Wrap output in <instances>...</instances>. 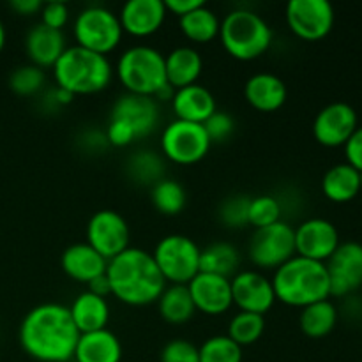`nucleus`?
<instances>
[{"label":"nucleus","instance_id":"f257e3e1","mask_svg":"<svg viewBox=\"0 0 362 362\" xmlns=\"http://www.w3.org/2000/svg\"><path fill=\"white\" fill-rule=\"evenodd\" d=\"M18 339L32 359L67 362L74 357L80 332L73 324L69 308L59 303H45L25 315Z\"/></svg>","mask_w":362,"mask_h":362},{"label":"nucleus","instance_id":"f03ea898","mask_svg":"<svg viewBox=\"0 0 362 362\" xmlns=\"http://www.w3.org/2000/svg\"><path fill=\"white\" fill-rule=\"evenodd\" d=\"M106 278L112 296L127 306H148L158 303L166 281L156 265L152 253L140 247H127L108 262Z\"/></svg>","mask_w":362,"mask_h":362},{"label":"nucleus","instance_id":"7ed1b4c3","mask_svg":"<svg viewBox=\"0 0 362 362\" xmlns=\"http://www.w3.org/2000/svg\"><path fill=\"white\" fill-rule=\"evenodd\" d=\"M276 300L286 306L306 308L310 304L331 297V285L325 264L308 260L303 257L290 258L286 264L276 269L272 276Z\"/></svg>","mask_w":362,"mask_h":362},{"label":"nucleus","instance_id":"20e7f679","mask_svg":"<svg viewBox=\"0 0 362 362\" xmlns=\"http://www.w3.org/2000/svg\"><path fill=\"white\" fill-rule=\"evenodd\" d=\"M112 62L106 55L85 49L81 46H67L57 64L53 76L59 88L73 95H90L103 92L113 80Z\"/></svg>","mask_w":362,"mask_h":362},{"label":"nucleus","instance_id":"39448f33","mask_svg":"<svg viewBox=\"0 0 362 362\" xmlns=\"http://www.w3.org/2000/svg\"><path fill=\"white\" fill-rule=\"evenodd\" d=\"M219 39L233 59L250 62L271 48L272 28L255 11L233 9L223 18Z\"/></svg>","mask_w":362,"mask_h":362},{"label":"nucleus","instance_id":"423d86ee","mask_svg":"<svg viewBox=\"0 0 362 362\" xmlns=\"http://www.w3.org/2000/svg\"><path fill=\"white\" fill-rule=\"evenodd\" d=\"M115 74L129 94L156 98V94L168 85L165 55L147 45L127 48L119 57Z\"/></svg>","mask_w":362,"mask_h":362},{"label":"nucleus","instance_id":"0eeeda50","mask_svg":"<svg viewBox=\"0 0 362 362\" xmlns=\"http://www.w3.org/2000/svg\"><path fill=\"white\" fill-rule=\"evenodd\" d=\"M76 46L106 55L122 41V25L119 14L103 6H90L80 11L73 27Z\"/></svg>","mask_w":362,"mask_h":362},{"label":"nucleus","instance_id":"6e6552de","mask_svg":"<svg viewBox=\"0 0 362 362\" xmlns=\"http://www.w3.org/2000/svg\"><path fill=\"white\" fill-rule=\"evenodd\" d=\"M152 258L170 285H187L200 272V247L180 233L163 237L156 244Z\"/></svg>","mask_w":362,"mask_h":362},{"label":"nucleus","instance_id":"1a4fd4ad","mask_svg":"<svg viewBox=\"0 0 362 362\" xmlns=\"http://www.w3.org/2000/svg\"><path fill=\"white\" fill-rule=\"evenodd\" d=\"M211 147L204 124L175 119L161 134L163 156L177 165H197L209 154Z\"/></svg>","mask_w":362,"mask_h":362},{"label":"nucleus","instance_id":"9d476101","mask_svg":"<svg viewBox=\"0 0 362 362\" xmlns=\"http://www.w3.org/2000/svg\"><path fill=\"white\" fill-rule=\"evenodd\" d=\"M250 260L260 269H276L296 257V228L278 221L265 228L255 230L247 246Z\"/></svg>","mask_w":362,"mask_h":362},{"label":"nucleus","instance_id":"9b49d317","mask_svg":"<svg viewBox=\"0 0 362 362\" xmlns=\"http://www.w3.org/2000/svg\"><path fill=\"white\" fill-rule=\"evenodd\" d=\"M285 18L288 28L304 41L324 39L334 27V7L327 0H290Z\"/></svg>","mask_w":362,"mask_h":362},{"label":"nucleus","instance_id":"f8f14e48","mask_svg":"<svg viewBox=\"0 0 362 362\" xmlns=\"http://www.w3.org/2000/svg\"><path fill=\"white\" fill-rule=\"evenodd\" d=\"M129 225L120 212L103 209L88 219L87 244H90L108 262L126 251L129 247Z\"/></svg>","mask_w":362,"mask_h":362},{"label":"nucleus","instance_id":"ddd939ff","mask_svg":"<svg viewBox=\"0 0 362 362\" xmlns=\"http://www.w3.org/2000/svg\"><path fill=\"white\" fill-rule=\"evenodd\" d=\"M331 297H345L362 286V244L341 243L325 262Z\"/></svg>","mask_w":362,"mask_h":362},{"label":"nucleus","instance_id":"4468645a","mask_svg":"<svg viewBox=\"0 0 362 362\" xmlns=\"http://www.w3.org/2000/svg\"><path fill=\"white\" fill-rule=\"evenodd\" d=\"M357 127V113L349 103H331L315 117L313 136L324 147H345Z\"/></svg>","mask_w":362,"mask_h":362},{"label":"nucleus","instance_id":"2eb2a0df","mask_svg":"<svg viewBox=\"0 0 362 362\" xmlns=\"http://www.w3.org/2000/svg\"><path fill=\"white\" fill-rule=\"evenodd\" d=\"M233 306L265 317L276 303L272 281L258 271H240L230 279Z\"/></svg>","mask_w":362,"mask_h":362},{"label":"nucleus","instance_id":"dca6fc26","mask_svg":"<svg viewBox=\"0 0 362 362\" xmlns=\"http://www.w3.org/2000/svg\"><path fill=\"white\" fill-rule=\"evenodd\" d=\"M338 228L331 221L311 218L296 228V255L313 262H325L339 246Z\"/></svg>","mask_w":362,"mask_h":362},{"label":"nucleus","instance_id":"f3484780","mask_svg":"<svg viewBox=\"0 0 362 362\" xmlns=\"http://www.w3.org/2000/svg\"><path fill=\"white\" fill-rule=\"evenodd\" d=\"M187 290H189L197 311L209 317H219L233 306L232 285H230V279L223 276L198 272L187 283Z\"/></svg>","mask_w":362,"mask_h":362},{"label":"nucleus","instance_id":"a211bd4d","mask_svg":"<svg viewBox=\"0 0 362 362\" xmlns=\"http://www.w3.org/2000/svg\"><path fill=\"white\" fill-rule=\"evenodd\" d=\"M110 119L122 120L131 127L138 138H145L158 127L159 122V105L154 98L138 94L120 95L113 105Z\"/></svg>","mask_w":362,"mask_h":362},{"label":"nucleus","instance_id":"6ab92c4d","mask_svg":"<svg viewBox=\"0 0 362 362\" xmlns=\"http://www.w3.org/2000/svg\"><path fill=\"white\" fill-rule=\"evenodd\" d=\"M163 0H129L119 13L122 30L134 37H148L163 27L166 20Z\"/></svg>","mask_w":362,"mask_h":362},{"label":"nucleus","instance_id":"aec40b11","mask_svg":"<svg viewBox=\"0 0 362 362\" xmlns=\"http://www.w3.org/2000/svg\"><path fill=\"white\" fill-rule=\"evenodd\" d=\"M60 267L71 279L88 285L95 278L106 274L108 260L101 257L90 244L76 243L64 250L60 257Z\"/></svg>","mask_w":362,"mask_h":362},{"label":"nucleus","instance_id":"412c9836","mask_svg":"<svg viewBox=\"0 0 362 362\" xmlns=\"http://www.w3.org/2000/svg\"><path fill=\"white\" fill-rule=\"evenodd\" d=\"M66 49L67 45L64 32L53 30L42 23L34 25L25 37V52H27L28 59L41 69L55 66L57 60L62 57Z\"/></svg>","mask_w":362,"mask_h":362},{"label":"nucleus","instance_id":"4be33fe9","mask_svg":"<svg viewBox=\"0 0 362 362\" xmlns=\"http://www.w3.org/2000/svg\"><path fill=\"white\" fill-rule=\"evenodd\" d=\"M286 95H288V90H286L285 81L272 73L253 74L247 78L244 85V98L247 105H251L258 112H278L286 103Z\"/></svg>","mask_w":362,"mask_h":362},{"label":"nucleus","instance_id":"5701e85b","mask_svg":"<svg viewBox=\"0 0 362 362\" xmlns=\"http://www.w3.org/2000/svg\"><path fill=\"white\" fill-rule=\"evenodd\" d=\"M172 110L177 120L204 124L218 110L216 99L207 87L200 83L177 88L172 98Z\"/></svg>","mask_w":362,"mask_h":362},{"label":"nucleus","instance_id":"b1692460","mask_svg":"<svg viewBox=\"0 0 362 362\" xmlns=\"http://www.w3.org/2000/svg\"><path fill=\"white\" fill-rule=\"evenodd\" d=\"M69 315L73 318V324L76 325L80 334L87 332L103 331L108 329L110 322V306L105 297H99L95 293L85 292L78 293L76 299L69 306Z\"/></svg>","mask_w":362,"mask_h":362},{"label":"nucleus","instance_id":"393cba45","mask_svg":"<svg viewBox=\"0 0 362 362\" xmlns=\"http://www.w3.org/2000/svg\"><path fill=\"white\" fill-rule=\"evenodd\" d=\"M165 66L168 85L177 90L198 83V78L204 71V60L200 52L193 46H177L168 55H165Z\"/></svg>","mask_w":362,"mask_h":362},{"label":"nucleus","instance_id":"a878e982","mask_svg":"<svg viewBox=\"0 0 362 362\" xmlns=\"http://www.w3.org/2000/svg\"><path fill=\"white\" fill-rule=\"evenodd\" d=\"M73 359L76 362H120L122 345L110 329L87 332L80 334Z\"/></svg>","mask_w":362,"mask_h":362},{"label":"nucleus","instance_id":"bb28decb","mask_svg":"<svg viewBox=\"0 0 362 362\" xmlns=\"http://www.w3.org/2000/svg\"><path fill=\"white\" fill-rule=\"evenodd\" d=\"M322 191L325 197L336 204H346L354 200L361 191V177L349 163L334 165L325 172L322 179Z\"/></svg>","mask_w":362,"mask_h":362},{"label":"nucleus","instance_id":"cd10ccee","mask_svg":"<svg viewBox=\"0 0 362 362\" xmlns=\"http://www.w3.org/2000/svg\"><path fill=\"white\" fill-rule=\"evenodd\" d=\"M158 310L163 320L172 325H182L197 313L187 285H166L158 299Z\"/></svg>","mask_w":362,"mask_h":362},{"label":"nucleus","instance_id":"c85d7f7f","mask_svg":"<svg viewBox=\"0 0 362 362\" xmlns=\"http://www.w3.org/2000/svg\"><path fill=\"white\" fill-rule=\"evenodd\" d=\"M336 324H338V310L329 299L318 300L300 310L299 327L308 338H325L334 331Z\"/></svg>","mask_w":362,"mask_h":362},{"label":"nucleus","instance_id":"c756f323","mask_svg":"<svg viewBox=\"0 0 362 362\" xmlns=\"http://www.w3.org/2000/svg\"><path fill=\"white\" fill-rule=\"evenodd\" d=\"M239 264V251L230 243L219 240V243L209 244L205 250H200V272L232 279L237 274Z\"/></svg>","mask_w":362,"mask_h":362},{"label":"nucleus","instance_id":"7c9ffc66","mask_svg":"<svg viewBox=\"0 0 362 362\" xmlns=\"http://www.w3.org/2000/svg\"><path fill=\"white\" fill-rule=\"evenodd\" d=\"M179 25L182 34L186 35L189 41L198 42V45H205L211 42L219 35V27H221V20L218 14L207 6H200L198 9L191 11L186 16L179 18Z\"/></svg>","mask_w":362,"mask_h":362},{"label":"nucleus","instance_id":"2f4dec72","mask_svg":"<svg viewBox=\"0 0 362 362\" xmlns=\"http://www.w3.org/2000/svg\"><path fill=\"white\" fill-rule=\"evenodd\" d=\"M151 200L156 211L165 216H177L184 211L187 202L186 189L175 179L163 177L151 187Z\"/></svg>","mask_w":362,"mask_h":362},{"label":"nucleus","instance_id":"473e14b6","mask_svg":"<svg viewBox=\"0 0 362 362\" xmlns=\"http://www.w3.org/2000/svg\"><path fill=\"white\" fill-rule=\"evenodd\" d=\"M127 173L134 182L141 186H154L158 180L163 179V159L159 154L151 151H140L129 158L126 165Z\"/></svg>","mask_w":362,"mask_h":362},{"label":"nucleus","instance_id":"72a5a7b5","mask_svg":"<svg viewBox=\"0 0 362 362\" xmlns=\"http://www.w3.org/2000/svg\"><path fill=\"white\" fill-rule=\"evenodd\" d=\"M265 332V318L257 313H247L239 311L235 317L230 320L228 338L235 341L239 346H247L257 343Z\"/></svg>","mask_w":362,"mask_h":362},{"label":"nucleus","instance_id":"f704fd0d","mask_svg":"<svg viewBox=\"0 0 362 362\" xmlns=\"http://www.w3.org/2000/svg\"><path fill=\"white\" fill-rule=\"evenodd\" d=\"M200 362H243V346L228 336H212L198 346Z\"/></svg>","mask_w":362,"mask_h":362},{"label":"nucleus","instance_id":"c9c22d12","mask_svg":"<svg viewBox=\"0 0 362 362\" xmlns=\"http://www.w3.org/2000/svg\"><path fill=\"white\" fill-rule=\"evenodd\" d=\"M45 83V71L41 67L34 66V64L16 67L9 76V88L16 95H23V98H30V95H35L37 92H41Z\"/></svg>","mask_w":362,"mask_h":362},{"label":"nucleus","instance_id":"e433bc0d","mask_svg":"<svg viewBox=\"0 0 362 362\" xmlns=\"http://www.w3.org/2000/svg\"><path fill=\"white\" fill-rule=\"evenodd\" d=\"M247 219L255 230L274 225V223L281 221V204L278 198L271 197V194H260V197L251 198Z\"/></svg>","mask_w":362,"mask_h":362},{"label":"nucleus","instance_id":"4c0bfd02","mask_svg":"<svg viewBox=\"0 0 362 362\" xmlns=\"http://www.w3.org/2000/svg\"><path fill=\"white\" fill-rule=\"evenodd\" d=\"M250 204L251 198L246 197V194H233V197L226 198L219 205V221L226 228H244V226H250V219H247Z\"/></svg>","mask_w":362,"mask_h":362},{"label":"nucleus","instance_id":"58836bf2","mask_svg":"<svg viewBox=\"0 0 362 362\" xmlns=\"http://www.w3.org/2000/svg\"><path fill=\"white\" fill-rule=\"evenodd\" d=\"M205 133H207L211 144H223L228 140L235 131V120L230 113L216 110L211 117L204 122Z\"/></svg>","mask_w":362,"mask_h":362},{"label":"nucleus","instance_id":"ea45409f","mask_svg":"<svg viewBox=\"0 0 362 362\" xmlns=\"http://www.w3.org/2000/svg\"><path fill=\"white\" fill-rule=\"evenodd\" d=\"M161 362H200L198 346L187 339L175 338L161 350Z\"/></svg>","mask_w":362,"mask_h":362},{"label":"nucleus","instance_id":"a19ab883","mask_svg":"<svg viewBox=\"0 0 362 362\" xmlns=\"http://www.w3.org/2000/svg\"><path fill=\"white\" fill-rule=\"evenodd\" d=\"M41 23L53 30H62L69 21V7L64 2H46L41 9Z\"/></svg>","mask_w":362,"mask_h":362},{"label":"nucleus","instance_id":"79ce46f5","mask_svg":"<svg viewBox=\"0 0 362 362\" xmlns=\"http://www.w3.org/2000/svg\"><path fill=\"white\" fill-rule=\"evenodd\" d=\"M106 140H108V145H113V147H127V145L136 140V134L122 120L110 119L108 129H106Z\"/></svg>","mask_w":362,"mask_h":362},{"label":"nucleus","instance_id":"37998d69","mask_svg":"<svg viewBox=\"0 0 362 362\" xmlns=\"http://www.w3.org/2000/svg\"><path fill=\"white\" fill-rule=\"evenodd\" d=\"M345 156L350 166H354L357 172H362V126L357 127L356 133L345 144Z\"/></svg>","mask_w":362,"mask_h":362},{"label":"nucleus","instance_id":"c03bdc74","mask_svg":"<svg viewBox=\"0 0 362 362\" xmlns=\"http://www.w3.org/2000/svg\"><path fill=\"white\" fill-rule=\"evenodd\" d=\"M165 7L168 13L177 14V16H186L191 11L198 9L200 6H204V0H163Z\"/></svg>","mask_w":362,"mask_h":362},{"label":"nucleus","instance_id":"a18cd8bd","mask_svg":"<svg viewBox=\"0 0 362 362\" xmlns=\"http://www.w3.org/2000/svg\"><path fill=\"white\" fill-rule=\"evenodd\" d=\"M9 6L21 16H34V14L41 13L42 9L41 0H13Z\"/></svg>","mask_w":362,"mask_h":362},{"label":"nucleus","instance_id":"49530a36","mask_svg":"<svg viewBox=\"0 0 362 362\" xmlns=\"http://www.w3.org/2000/svg\"><path fill=\"white\" fill-rule=\"evenodd\" d=\"M88 292H92V293H95V296H99V297H108V296H112V288H110V281H108V278H106V274H103V276H99V278H95L94 281H90L88 283Z\"/></svg>","mask_w":362,"mask_h":362},{"label":"nucleus","instance_id":"de8ad7c7","mask_svg":"<svg viewBox=\"0 0 362 362\" xmlns=\"http://www.w3.org/2000/svg\"><path fill=\"white\" fill-rule=\"evenodd\" d=\"M74 95L69 94L67 90H64V88H55V92H53V103H57V105H69L71 101H73Z\"/></svg>","mask_w":362,"mask_h":362},{"label":"nucleus","instance_id":"09e8293b","mask_svg":"<svg viewBox=\"0 0 362 362\" xmlns=\"http://www.w3.org/2000/svg\"><path fill=\"white\" fill-rule=\"evenodd\" d=\"M4 46H6V28H4V23L0 21V52L4 49Z\"/></svg>","mask_w":362,"mask_h":362},{"label":"nucleus","instance_id":"8fccbe9b","mask_svg":"<svg viewBox=\"0 0 362 362\" xmlns=\"http://www.w3.org/2000/svg\"><path fill=\"white\" fill-rule=\"evenodd\" d=\"M359 177H361V189H362V172H359Z\"/></svg>","mask_w":362,"mask_h":362},{"label":"nucleus","instance_id":"3c124183","mask_svg":"<svg viewBox=\"0 0 362 362\" xmlns=\"http://www.w3.org/2000/svg\"><path fill=\"white\" fill-rule=\"evenodd\" d=\"M361 362H362V361H361Z\"/></svg>","mask_w":362,"mask_h":362}]
</instances>
